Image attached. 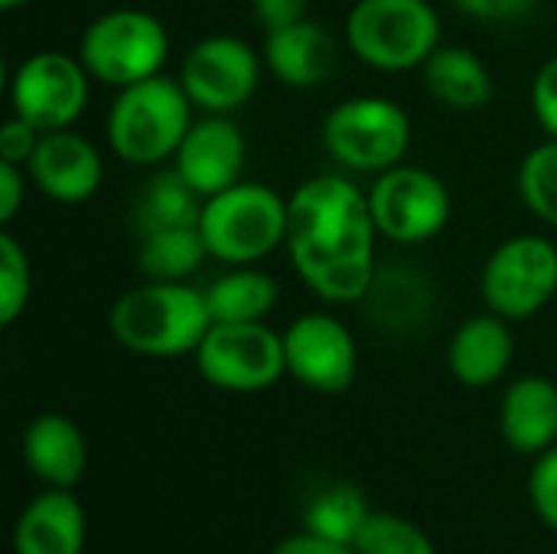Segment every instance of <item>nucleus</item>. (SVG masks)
<instances>
[{"label": "nucleus", "mask_w": 557, "mask_h": 554, "mask_svg": "<svg viewBox=\"0 0 557 554\" xmlns=\"http://www.w3.org/2000/svg\"><path fill=\"white\" fill-rule=\"evenodd\" d=\"M379 229L369 193L349 176L320 173L287 196V255L326 304H362L375 284Z\"/></svg>", "instance_id": "1"}, {"label": "nucleus", "mask_w": 557, "mask_h": 554, "mask_svg": "<svg viewBox=\"0 0 557 554\" xmlns=\"http://www.w3.org/2000/svg\"><path fill=\"white\" fill-rule=\"evenodd\" d=\"M209 327L206 291L189 281H144L124 291L108 313L114 343L144 359L193 356Z\"/></svg>", "instance_id": "2"}, {"label": "nucleus", "mask_w": 557, "mask_h": 554, "mask_svg": "<svg viewBox=\"0 0 557 554\" xmlns=\"http://www.w3.org/2000/svg\"><path fill=\"white\" fill-rule=\"evenodd\" d=\"M193 111L196 108L180 78L163 72L117 88L104 121L108 147L131 167H160L176 157L189 124L196 121Z\"/></svg>", "instance_id": "3"}, {"label": "nucleus", "mask_w": 557, "mask_h": 554, "mask_svg": "<svg viewBox=\"0 0 557 554\" xmlns=\"http://www.w3.org/2000/svg\"><path fill=\"white\" fill-rule=\"evenodd\" d=\"M199 232L209 258L222 264H258L287 242V199L268 186L242 180L202 202Z\"/></svg>", "instance_id": "4"}, {"label": "nucleus", "mask_w": 557, "mask_h": 554, "mask_svg": "<svg viewBox=\"0 0 557 554\" xmlns=\"http://www.w3.org/2000/svg\"><path fill=\"white\" fill-rule=\"evenodd\" d=\"M346 46L375 72H414L441 46V16L431 0H356Z\"/></svg>", "instance_id": "5"}, {"label": "nucleus", "mask_w": 557, "mask_h": 554, "mask_svg": "<svg viewBox=\"0 0 557 554\" xmlns=\"http://www.w3.org/2000/svg\"><path fill=\"white\" fill-rule=\"evenodd\" d=\"M78 59L95 82L117 91L163 72L170 59V33L150 10H104L85 26Z\"/></svg>", "instance_id": "6"}, {"label": "nucleus", "mask_w": 557, "mask_h": 554, "mask_svg": "<svg viewBox=\"0 0 557 554\" xmlns=\"http://www.w3.org/2000/svg\"><path fill=\"white\" fill-rule=\"evenodd\" d=\"M323 147L339 167L379 176L405 163L411 118L385 95H352L323 118Z\"/></svg>", "instance_id": "7"}, {"label": "nucleus", "mask_w": 557, "mask_h": 554, "mask_svg": "<svg viewBox=\"0 0 557 554\" xmlns=\"http://www.w3.org/2000/svg\"><path fill=\"white\" fill-rule=\"evenodd\" d=\"M193 362L206 385L228 395H258L287 376L284 336L264 320L212 323L193 353Z\"/></svg>", "instance_id": "8"}, {"label": "nucleus", "mask_w": 557, "mask_h": 554, "mask_svg": "<svg viewBox=\"0 0 557 554\" xmlns=\"http://www.w3.org/2000/svg\"><path fill=\"white\" fill-rule=\"evenodd\" d=\"M366 193L379 238L395 245H424L437 238L454 216L447 183L424 167L398 163L379 173Z\"/></svg>", "instance_id": "9"}, {"label": "nucleus", "mask_w": 557, "mask_h": 554, "mask_svg": "<svg viewBox=\"0 0 557 554\" xmlns=\"http://www.w3.org/2000/svg\"><path fill=\"white\" fill-rule=\"evenodd\" d=\"M486 310L509 323L532 320L557 294V245L545 235H512L486 258L480 274Z\"/></svg>", "instance_id": "10"}, {"label": "nucleus", "mask_w": 557, "mask_h": 554, "mask_svg": "<svg viewBox=\"0 0 557 554\" xmlns=\"http://www.w3.org/2000/svg\"><path fill=\"white\" fill-rule=\"evenodd\" d=\"M91 82L95 78L78 56L62 49H39L26 56L10 75V111L42 134L65 131L85 114Z\"/></svg>", "instance_id": "11"}, {"label": "nucleus", "mask_w": 557, "mask_h": 554, "mask_svg": "<svg viewBox=\"0 0 557 554\" xmlns=\"http://www.w3.org/2000/svg\"><path fill=\"white\" fill-rule=\"evenodd\" d=\"M261 65L264 59L251 42L232 33H212L186 52L180 85L196 111L235 114L258 91Z\"/></svg>", "instance_id": "12"}, {"label": "nucleus", "mask_w": 557, "mask_h": 554, "mask_svg": "<svg viewBox=\"0 0 557 554\" xmlns=\"http://www.w3.org/2000/svg\"><path fill=\"white\" fill-rule=\"evenodd\" d=\"M284 336L287 376L317 395H343L359 376V346L352 330L333 313H300Z\"/></svg>", "instance_id": "13"}, {"label": "nucleus", "mask_w": 557, "mask_h": 554, "mask_svg": "<svg viewBox=\"0 0 557 554\" xmlns=\"http://www.w3.org/2000/svg\"><path fill=\"white\" fill-rule=\"evenodd\" d=\"M248 144L232 114H202L189 124L170 167L202 196H215L242 183Z\"/></svg>", "instance_id": "14"}, {"label": "nucleus", "mask_w": 557, "mask_h": 554, "mask_svg": "<svg viewBox=\"0 0 557 554\" xmlns=\"http://www.w3.org/2000/svg\"><path fill=\"white\" fill-rule=\"evenodd\" d=\"M26 176L46 199L59 206H82L101 189L104 160L78 131H46L26 163Z\"/></svg>", "instance_id": "15"}, {"label": "nucleus", "mask_w": 557, "mask_h": 554, "mask_svg": "<svg viewBox=\"0 0 557 554\" xmlns=\"http://www.w3.org/2000/svg\"><path fill=\"white\" fill-rule=\"evenodd\" d=\"M13 554H85L88 516L72 490H42L13 522Z\"/></svg>", "instance_id": "16"}, {"label": "nucleus", "mask_w": 557, "mask_h": 554, "mask_svg": "<svg viewBox=\"0 0 557 554\" xmlns=\"http://www.w3.org/2000/svg\"><path fill=\"white\" fill-rule=\"evenodd\" d=\"M512 323L493 310L467 317L447 343L450 376L467 389H493L496 382H503L512 366Z\"/></svg>", "instance_id": "17"}, {"label": "nucleus", "mask_w": 557, "mask_h": 554, "mask_svg": "<svg viewBox=\"0 0 557 554\" xmlns=\"http://www.w3.org/2000/svg\"><path fill=\"white\" fill-rule=\"evenodd\" d=\"M26 470L49 490H75L88 470V441L82 428L59 411L36 415L20 441Z\"/></svg>", "instance_id": "18"}, {"label": "nucleus", "mask_w": 557, "mask_h": 554, "mask_svg": "<svg viewBox=\"0 0 557 554\" xmlns=\"http://www.w3.org/2000/svg\"><path fill=\"white\" fill-rule=\"evenodd\" d=\"M261 59H264V69L281 85L307 91V88H320L333 75L336 42L326 26L307 16L300 23L268 29Z\"/></svg>", "instance_id": "19"}, {"label": "nucleus", "mask_w": 557, "mask_h": 554, "mask_svg": "<svg viewBox=\"0 0 557 554\" xmlns=\"http://www.w3.org/2000/svg\"><path fill=\"white\" fill-rule=\"evenodd\" d=\"M499 434L525 457H539L557 444V385L548 376L516 379L499 402Z\"/></svg>", "instance_id": "20"}, {"label": "nucleus", "mask_w": 557, "mask_h": 554, "mask_svg": "<svg viewBox=\"0 0 557 554\" xmlns=\"http://www.w3.org/2000/svg\"><path fill=\"white\" fill-rule=\"evenodd\" d=\"M421 78L428 95L450 108V111H483L493 95L496 82L490 65L467 46H437L431 59L421 65Z\"/></svg>", "instance_id": "21"}, {"label": "nucleus", "mask_w": 557, "mask_h": 554, "mask_svg": "<svg viewBox=\"0 0 557 554\" xmlns=\"http://www.w3.org/2000/svg\"><path fill=\"white\" fill-rule=\"evenodd\" d=\"M202 291L212 323H258L277 307V281L255 264H232Z\"/></svg>", "instance_id": "22"}, {"label": "nucleus", "mask_w": 557, "mask_h": 554, "mask_svg": "<svg viewBox=\"0 0 557 554\" xmlns=\"http://www.w3.org/2000/svg\"><path fill=\"white\" fill-rule=\"evenodd\" d=\"M206 258L209 248L199 222L144 232L137 245V271L144 281H189Z\"/></svg>", "instance_id": "23"}, {"label": "nucleus", "mask_w": 557, "mask_h": 554, "mask_svg": "<svg viewBox=\"0 0 557 554\" xmlns=\"http://www.w3.org/2000/svg\"><path fill=\"white\" fill-rule=\"evenodd\" d=\"M202 196L170 167L157 170V176L147 180L144 193L134 206V225L144 232L170 229V225H196L202 212Z\"/></svg>", "instance_id": "24"}, {"label": "nucleus", "mask_w": 557, "mask_h": 554, "mask_svg": "<svg viewBox=\"0 0 557 554\" xmlns=\"http://www.w3.org/2000/svg\"><path fill=\"white\" fill-rule=\"evenodd\" d=\"M369 516H372V506L356 483H330L310 496L304 509V529L313 535L352 545Z\"/></svg>", "instance_id": "25"}, {"label": "nucleus", "mask_w": 557, "mask_h": 554, "mask_svg": "<svg viewBox=\"0 0 557 554\" xmlns=\"http://www.w3.org/2000/svg\"><path fill=\"white\" fill-rule=\"evenodd\" d=\"M519 196L535 219L557 229V140L545 137L522 157Z\"/></svg>", "instance_id": "26"}, {"label": "nucleus", "mask_w": 557, "mask_h": 554, "mask_svg": "<svg viewBox=\"0 0 557 554\" xmlns=\"http://www.w3.org/2000/svg\"><path fill=\"white\" fill-rule=\"evenodd\" d=\"M352 549L359 554H437L434 539L398 513H375L366 519Z\"/></svg>", "instance_id": "27"}, {"label": "nucleus", "mask_w": 557, "mask_h": 554, "mask_svg": "<svg viewBox=\"0 0 557 554\" xmlns=\"http://www.w3.org/2000/svg\"><path fill=\"white\" fill-rule=\"evenodd\" d=\"M33 271L29 255L10 229L0 232V327H13L29 307Z\"/></svg>", "instance_id": "28"}, {"label": "nucleus", "mask_w": 557, "mask_h": 554, "mask_svg": "<svg viewBox=\"0 0 557 554\" xmlns=\"http://www.w3.org/2000/svg\"><path fill=\"white\" fill-rule=\"evenodd\" d=\"M529 500L539 522L557 532V444L535 457L529 473Z\"/></svg>", "instance_id": "29"}, {"label": "nucleus", "mask_w": 557, "mask_h": 554, "mask_svg": "<svg viewBox=\"0 0 557 554\" xmlns=\"http://www.w3.org/2000/svg\"><path fill=\"white\" fill-rule=\"evenodd\" d=\"M532 111L545 137L557 140V56H552L532 82Z\"/></svg>", "instance_id": "30"}, {"label": "nucleus", "mask_w": 557, "mask_h": 554, "mask_svg": "<svg viewBox=\"0 0 557 554\" xmlns=\"http://www.w3.org/2000/svg\"><path fill=\"white\" fill-rule=\"evenodd\" d=\"M39 137H42L39 127H33L29 121L10 114L3 121V127H0V160L26 167L29 157H33V150H36V144H39Z\"/></svg>", "instance_id": "31"}, {"label": "nucleus", "mask_w": 557, "mask_h": 554, "mask_svg": "<svg viewBox=\"0 0 557 554\" xmlns=\"http://www.w3.org/2000/svg\"><path fill=\"white\" fill-rule=\"evenodd\" d=\"M454 7L480 23H516L525 20L539 0H454Z\"/></svg>", "instance_id": "32"}, {"label": "nucleus", "mask_w": 557, "mask_h": 554, "mask_svg": "<svg viewBox=\"0 0 557 554\" xmlns=\"http://www.w3.org/2000/svg\"><path fill=\"white\" fill-rule=\"evenodd\" d=\"M26 183H29L26 167L0 160V225L3 229L16 219L23 196H26Z\"/></svg>", "instance_id": "33"}, {"label": "nucleus", "mask_w": 557, "mask_h": 554, "mask_svg": "<svg viewBox=\"0 0 557 554\" xmlns=\"http://www.w3.org/2000/svg\"><path fill=\"white\" fill-rule=\"evenodd\" d=\"M307 10L310 0H251V16L264 26V33L307 20Z\"/></svg>", "instance_id": "34"}, {"label": "nucleus", "mask_w": 557, "mask_h": 554, "mask_svg": "<svg viewBox=\"0 0 557 554\" xmlns=\"http://www.w3.org/2000/svg\"><path fill=\"white\" fill-rule=\"evenodd\" d=\"M271 554H359L352 545H343V542H333V539H323V535H313L307 529L281 539Z\"/></svg>", "instance_id": "35"}, {"label": "nucleus", "mask_w": 557, "mask_h": 554, "mask_svg": "<svg viewBox=\"0 0 557 554\" xmlns=\"http://www.w3.org/2000/svg\"><path fill=\"white\" fill-rule=\"evenodd\" d=\"M29 0H0V7L3 10H20V7H26Z\"/></svg>", "instance_id": "36"}]
</instances>
